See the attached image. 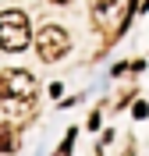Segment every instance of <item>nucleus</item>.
I'll return each instance as SVG.
<instances>
[{
    "label": "nucleus",
    "mask_w": 149,
    "mask_h": 156,
    "mask_svg": "<svg viewBox=\"0 0 149 156\" xmlns=\"http://www.w3.org/2000/svg\"><path fill=\"white\" fill-rule=\"evenodd\" d=\"M68 50H71V36L60 29V25H43V29L36 32V53H39V60L53 64V60H60Z\"/></svg>",
    "instance_id": "4"
},
{
    "label": "nucleus",
    "mask_w": 149,
    "mask_h": 156,
    "mask_svg": "<svg viewBox=\"0 0 149 156\" xmlns=\"http://www.w3.org/2000/svg\"><path fill=\"white\" fill-rule=\"evenodd\" d=\"M32 43V29H29V14L25 11H0V50L7 53H21Z\"/></svg>",
    "instance_id": "3"
},
{
    "label": "nucleus",
    "mask_w": 149,
    "mask_h": 156,
    "mask_svg": "<svg viewBox=\"0 0 149 156\" xmlns=\"http://www.w3.org/2000/svg\"><path fill=\"white\" fill-rule=\"evenodd\" d=\"M18 149V138H14V128L0 124V153H14Z\"/></svg>",
    "instance_id": "5"
},
{
    "label": "nucleus",
    "mask_w": 149,
    "mask_h": 156,
    "mask_svg": "<svg viewBox=\"0 0 149 156\" xmlns=\"http://www.w3.org/2000/svg\"><path fill=\"white\" fill-rule=\"evenodd\" d=\"M50 4H71V0H50Z\"/></svg>",
    "instance_id": "6"
},
{
    "label": "nucleus",
    "mask_w": 149,
    "mask_h": 156,
    "mask_svg": "<svg viewBox=\"0 0 149 156\" xmlns=\"http://www.w3.org/2000/svg\"><path fill=\"white\" fill-rule=\"evenodd\" d=\"M36 92H39V85H36V78H32L29 71L7 68L4 75H0V99L11 103L14 114H18V107H29L32 99H36Z\"/></svg>",
    "instance_id": "1"
},
{
    "label": "nucleus",
    "mask_w": 149,
    "mask_h": 156,
    "mask_svg": "<svg viewBox=\"0 0 149 156\" xmlns=\"http://www.w3.org/2000/svg\"><path fill=\"white\" fill-rule=\"evenodd\" d=\"M135 11H139L135 0H92V21H96V29H107L110 39L124 32V25Z\"/></svg>",
    "instance_id": "2"
}]
</instances>
